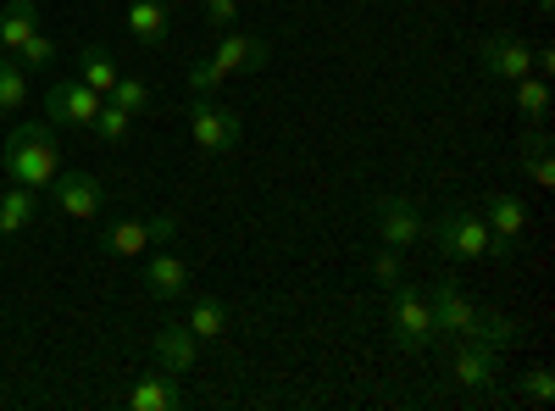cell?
I'll return each instance as SVG.
<instances>
[{"mask_svg":"<svg viewBox=\"0 0 555 411\" xmlns=\"http://www.w3.org/2000/svg\"><path fill=\"white\" fill-rule=\"evenodd\" d=\"M373 228L395 251H411V245L428 240V222H423V211H416L411 195H373Z\"/></svg>","mask_w":555,"mask_h":411,"instance_id":"cell-5","label":"cell"},{"mask_svg":"<svg viewBox=\"0 0 555 411\" xmlns=\"http://www.w3.org/2000/svg\"><path fill=\"white\" fill-rule=\"evenodd\" d=\"M34 34H39V12H34V0H7V12H0V51L17 56Z\"/></svg>","mask_w":555,"mask_h":411,"instance_id":"cell-18","label":"cell"},{"mask_svg":"<svg viewBox=\"0 0 555 411\" xmlns=\"http://www.w3.org/2000/svg\"><path fill=\"white\" fill-rule=\"evenodd\" d=\"M106 101H112V106H122L128 117H139V112H151V84H145V78H128V73H122V78L112 84V95H106Z\"/></svg>","mask_w":555,"mask_h":411,"instance_id":"cell-25","label":"cell"},{"mask_svg":"<svg viewBox=\"0 0 555 411\" xmlns=\"http://www.w3.org/2000/svg\"><path fill=\"white\" fill-rule=\"evenodd\" d=\"M389 339H395L400 350H423V345L439 339L428 290H416V284H389Z\"/></svg>","mask_w":555,"mask_h":411,"instance_id":"cell-2","label":"cell"},{"mask_svg":"<svg viewBox=\"0 0 555 411\" xmlns=\"http://www.w3.org/2000/svg\"><path fill=\"white\" fill-rule=\"evenodd\" d=\"M117 78H122V67H117V56L106 51V44H83L78 51V84H89L95 95H112Z\"/></svg>","mask_w":555,"mask_h":411,"instance_id":"cell-20","label":"cell"},{"mask_svg":"<svg viewBox=\"0 0 555 411\" xmlns=\"http://www.w3.org/2000/svg\"><path fill=\"white\" fill-rule=\"evenodd\" d=\"M533 73H539V78L555 73V51H550V44H539V51H533Z\"/></svg>","mask_w":555,"mask_h":411,"instance_id":"cell-34","label":"cell"},{"mask_svg":"<svg viewBox=\"0 0 555 411\" xmlns=\"http://www.w3.org/2000/svg\"><path fill=\"white\" fill-rule=\"evenodd\" d=\"M517 112H522L528 123H544V112H550V84H544L539 73H522V78H517Z\"/></svg>","mask_w":555,"mask_h":411,"instance_id":"cell-24","label":"cell"},{"mask_svg":"<svg viewBox=\"0 0 555 411\" xmlns=\"http://www.w3.org/2000/svg\"><path fill=\"white\" fill-rule=\"evenodd\" d=\"M0 400H7V384H0Z\"/></svg>","mask_w":555,"mask_h":411,"instance_id":"cell-37","label":"cell"},{"mask_svg":"<svg viewBox=\"0 0 555 411\" xmlns=\"http://www.w3.org/2000/svg\"><path fill=\"white\" fill-rule=\"evenodd\" d=\"M450 373H455L461 389H489L494 373H500V350L483 345V339H461L455 356H450Z\"/></svg>","mask_w":555,"mask_h":411,"instance_id":"cell-12","label":"cell"},{"mask_svg":"<svg viewBox=\"0 0 555 411\" xmlns=\"http://www.w3.org/2000/svg\"><path fill=\"white\" fill-rule=\"evenodd\" d=\"M522 156H528L533 184H539V190H550V184H555V162H550V133H544V128H533L528 140H522Z\"/></svg>","mask_w":555,"mask_h":411,"instance_id":"cell-22","label":"cell"},{"mask_svg":"<svg viewBox=\"0 0 555 411\" xmlns=\"http://www.w3.org/2000/svg\"><path fill=\"white\" fill-rule=\"evenodd\" d=\"M156 240H151V217H122V222H112L106 234H101V251L112 256V261H133V256H145Z\"/></svg>","mask_w":555,"mask_h":411,"instance_id":"cell-14","label":"cell"},{"mask_svg":"<svg viewBox=\"0 0 555 411\" xmlns=\"http://www.w3.org/2000/svg\"><path fill=\"white\" fill-rule=\"evenodd\" d=\"M34 211H39V190H23V184L0 190V240H23Z\"/></svg>","mask_w":555,"mask_h":411,"instance_id":"cell-17","label":"cell"},{"mask_svg":"<svg viewBox=\"0 0 555 411\" xmlns=\"http://www.w3.org/2000/svg\"><path fill=\"white\" fill-rule=\"evenodd\" d=\"M17 62H23V67H34V73H44V67L56 62V44L44 39V34H34V39L23 44V51H17Z\"/></svg>","mask_w":555,"mask_h":411,"instance_id":"cell-30","label":"cell"},{"mask_svg":"<svg viewBox=\"0 0 555 411\" xmlns=\"http://www.w3.org/2000/svg\"><path fill=\"white\" fill-rule=\"evenodd\" d=\"M51 201H56L62 217L89 222V217H101L106 190H101V178H95V172H56V178H51Z\"/></svg>","mask_w":555,"mask_h":411,"instance_id":"cell-9","label":"cell"},{"mask_svg":"<svg viewBox=\"0 0 555 411\" xmlns=\"http://www.w3.org/2000/svg\"><path fill=\"white\" fill-rule=\"evenodd\" d=\"M478 217L489 222V234H494L489 256H517V251H522V228H528V206H522L517 195H505V190L483 195V211H478Z\"/></svg>","mask_w":555,"mask_h":411,"instance_id":"cell-8","label":"cell"},{"mask_svg":"<svg viewBox=\"0 0 555 411\" xmlns=\"http://www.w3.org/2000/svg\"><path fill=\"white\" fill-rule=\"evenodd\" d=\"M145 290H151L156 300H183V290H190V261L172 256V251L151 256V261H145Z\"/></svg>","mask_w":555,"mask_h":411,"instance_id":"cell-15","label":"cell"},{"mask_svg":"<svg viewBox=\"0 0 555 411\" xmlns=\"http://www.w3.org/2000/svg\"><path fill=\"white\" fill-rule=\"evenodd\" d=\"M539 12H544V17H550V12H555V0H539Z\"/></svg>","mask_w":555,"mask_h":411,"instance_id":"cell-35","label":"cell"},{"mask_svg":"<svg viewBox=\"0 0 555 411\" xmlns=\"http://www.w3.org/2000/svg\"><path fill=\"white\" fill-rule=\"evenodd\" d=\"M522 395H528L533 406H544V400L555 395V373H550V368H528V373H522Z\"/></svg>","mask_w":555,"mask_h":411,"instance_id":"cell-31","label":"cell"},{"mask_svg":"<svg viewBox=\"0 0 555 411\" xmlns=\"http://www.w3.org/2000/svg\"><path fill=\"white\" fill-rule=\"evenodd\" d=\"M172 234H178V217H172V211H156V217H151V240H156V245H167Z\"/></svg>","mask_w":555,"mask_h":411,"instance_id":"cell-33","label":"cell"},{"mask_svg":"<svg viewBox=\"0 0 555 411\" xmlns=\"http://www.w3.org/2000/svg\"><path fill=\"white\" fill-rule=\"evenodd\" d=\"M128 128H133V117L122 112V106H101V117H95V140H106V145H117V140H128Z\"/></svg>","mask_w":555,"mask_h":411,"instance_id":"cell-27","label":"cell"},{"mask_svg":"<svg viewBox=\"0 0 555 411\" xmlns=\"http://www.w3.org/2000/svg\"><path fill=\"white\" fill-rule=\"evenodd\" d=\"M23 106H28V67L0 51V117H12Z\"/></svg>","mask_w":555,"mask_h":411,"instance_id":"cell-21","label":"cell"},{"mask_svg":"<svg viewBox=\"0 0 555 411\" xmlns=\"http://www.w3.org/2000/svg\"><path fill=\"white\" fill-rule=\"evenodd\" d=\"M267 56H272V44H267L261 34H245V28L217 34V51H211V62H217L228 78H234V73H261Z\"/></svg>","mask_w":555,"mask_h":411,"instance_id":"cell-10","label":"cell"},{"mask_svg":"<svg viewBox=\"0 0 555 411\" xmlns=\"http://www.w3.org/2000/svg\"><path fill=\"white\" fill-rule=\"evenodd\" d=\"M190 140L206 156H228V151H240V140H245V117L234 106H217L211 95H195L190 101Z\"/></svg>","mask_w":555,"mask_h":411,"instance_id":"cell-3","label":"cell"},{"mask_svg":"<svg viewBox=\"0 0 555 411\" xmlns=\"http://www.w3.org/2000/svg\"><path fill=\"white\" fill-rule=\"evenodd\" d=\"M172 7H162V0H133V7H128V34L139 39V44H145V51H156V44H167V17Z\"/></svg>","mask_w":555,"mask_h":411,"instance_id":"cell-19","label":"cell"},{"mask_svg":"<svg viewBox=\"0 0 555 411\" xmlns=\"http://www.w3.org/2000/svg\"><path fill=\"white\" fill-rule=\"evenodd\" d=\"M434 245H439L450 261H478V256H489L494 234H489V222H483L478 211L455 206V211H444V217L434 222Z\"/></svg>","mask_w":555,"mask_h":411,"instance_id":"cell-4","label":"cell"},{"mask_svg":"<svg viewBox=\"0 0 555 411\" xmlns=\"http://www.w3.org/2000/svg\"><path fill=\"white\" fill-rule=\"evenodd\" d=\"M478 339L494 345V350H505V345H517V339H522V323H517V317H494V311H483Z\"/></svg>","mask_w":555,"mask_h":411,"instance_id":"cell-26","label":"cell"},{"mask_svg":"<svg viewBox=\"0 0 555 411\" xmlns=\"http://www.w3.org/2000/svg\"><path fill=\"white\" fill-rule=\"evenodd\" d=\"M201 12H206V28L211 34H228L240 23V0H201Z\"/></svg>","mask_w":555,"mask_h":411,"instance_id":"cell-29","label":"cell"},{"mask_svg":"<svg viewBox=\"0 0 555 411\" xmlns=\"http://www.w3.org/2000/svg\"><path fill=\"white\" fill-rule=\"evenodd\" d=\"M222 84H228V73H222V67H217L211 56L190 67V95H217V89H222Z\"/></svg>","mask_w":555,"mask_h":411,"instance_id":"cell-28","label":"cell"},{"mask_svg":"<svg viewBox=\"0 0 555 411\" xmlns=\"http://www.w3.org/2000/svg\"><path fill=\"white\" fill-rule=\"evenodd\" d=\"M222 329H228V306L211 300V295H201V300L190 306V334H195V339H217Z\"/></svg>","mask_w":555,"mask_h":411,"instance_id":"cell-23","label":"cell"},{"mask_svg":"<svg viewBox=\"0 0 555 411\" xmlns=\"http://www.w3.org/2000/svg\"><path fill=\"white\" fill-rule=\"evenodd\" d=\"M0 172L7 184L23 190H51V178L62 172V145H56V123H17L7 133V151H0Z\"/></svg>","mask_w":555,"mask_h":411,"instance_id":"cell-1","label":"cell"},{"mask_svg":"<svg viewBox=\"0 0 555 411\" xmlns=\"http://www.w3.org/2000/svg\"><path fill=\"white\" fill-rule=\"evenodd\" d=\"M162 7H183V0H162Z\"/></svg>","mask_w":555,"mask_h":411,"instance_id":"cell-36","label":"cell"},{"mask_svg":"<svg viewBox=\"0 0 555 411\" xmlns=\"http://www.w3.org/2000/svg\"><path fill=\"white\" fill-rule=\"evenodd\" d=\"M478 62H483L489 78H505V84H517L522 73H533V51H528L517 34H489L478 44Z\"/></svg>","mask_w":555,"mask_h":411,"instance_id":"cell-11","label":"cell"},{"mask_svg":"<svg viewBox=\"0 0 555 411\" xmlns=\"http://www.w3.org/2000/svg\"><path fill=\"white\" fill-rule=\"evenodd\" d=\"M151 356H156L162 373H190L195 361H201V339L190 334V323H167V329L151 339Z\"/></svg>","mask_w":555,"mask_h":411,"instance_id":"cell-13","label":"cell"},{"mask_svg":"<svg viewBox=\"0 0 555 411\" xmlns=\"http://www.w3.org/2000/svg\"><path fill=\"white\" fill-rule=\"evenodd\" d=\"M122 406H128V411H172V406H183V395H178L172 373H145V378L128 384Z\"/></svg>","mask_w":555,"mask_h":411,"instance_id":"cell-16","label":"cell"},{"mask_svg":"<svg viewBox=\"0 0 555 411\" xmlns=\"http://www.w3.org/2000/svg\"><path fill=\"white\" fill-rule=\"evenodd\" d=\"M373 279H378L384 290H389V284H400V251H395V245H384V251L373 256Z\"/></svg>","mask_w":555,"mask_h":411,"instance_id":"cell-32","label":"cell"},{"mask_svg":"<svg viewBox=\"0 0 555 411\" xmlns=\"http://www.w3.org/2000/svg\"><path fill=\"white\" fill-rule=\"evenodd\" d=\"M428 306H434V329L450 334V339H478V323H483V311L467 300V290H461L455 279H439L428 290Z\"/></svg>","mask_w":555,"mask_h":411,"instance_id":"cell-7","label":"cell"},{"mask_svg":"<svg viewBox=\"0 0 555 411\" xmlns=\"http://www.w3.org/2000/svg\"><path fill=\"white\" fill-rule=\"evenodd\" d=\"M101 106H106V95H95L78 78H62L44 89V123H56V128H95Z\"/></svg>","mask_w":555,"mask_h":411,"instance_id":"cell-6","label":"cell"}]
</instances>
